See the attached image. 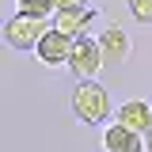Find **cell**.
I'll use <instances>...</instances> for the list:
<instances>
[{
  "label": "cell",
  "mask_w": 152,
  "mask_h": 152,
  "mask_svg": "<svg viewBox=\"0 0 152 152\" xmlns=\"http://www.w3.org/2000/svg\"><path fill=\"white\" fill-rule=\"evenodd\" d=\"M69 107H72V114L80 118V122H88V126H103V122L110 118V110H114L107 88L95 84V80H80V84H76Z\"/></svg>",
  "instance_id": "1"
},
{
  "label": "cell",
  "mask_w": 152,
  "mask_h": 152,
  "mask_svg": "<svg viewBox=\"0 0 152 152\" xmlns=\"http://www.w3.org/2000/svg\"><path fill=\"white\" fill-rule=\"evenodd\" d=\"M50 31H53V19L50 15H12L4 23V38L15 50H34Z\"/></svg>",
  "instance_id": "2"
},
{
  "label": "cell",
  "mask_w": 152,
  "mask_h": 152,
  "mask_svg": "<svg viewBox=\"0 0 152 152\" xmlns=\"http://www.w3.org/2000/svg\"><path fill=\"white\" fill-rule=\"evenodd\" d=\"M69 69L80 80H91L99 69H103V53H99V38L91 34H76L72 38V57H69Z\"/></svg>",
  "instance_id": "3"
},
{
  "label": "cell",
  "mask_w": 152,
  "mask_h": 152,
  "mask_svg": "<svg viewBox=\"0 0 152 152\" xmlns=\"http://www.w3.org/2000/svg\"><path fill=\"white\" fill-rule=\"evenodd\" d=\"M99 53H103V65L107 69H118V65H126L129 61V53H133V38H129V31L126 27H107L103 34H99Z\"/></svg>",
  "instance_id": "4"
},
{
  "label": "cell",
  "mask_w": 152,
  "mask_h": 152,
  "mask_svg": "<svg viewBox=\"0 0 152 152\" xmlns=\"http://www.w3.org/2000/svg\"><path fill=\"white\" fill-rule=\"evenodd\" d=\"M103 152H148L145 148V133L129 129L122 122H110L103 133Z\"/></svg>",
  "instance_id": "5"
},
{
  "label": "cell",
  "mask_w": 152,
  "mask_h": 152,
  "mask_svg": "<svg viewBox=\"0 0 152 152\" xmlns=\"http://www.w3.org/2000/svg\"><path fill=\"white\" fill-rule=\"evenodd\" d=\"M34 57L42 61V65H69V57H72V38L61 34V31L53 27V31L34 46Z\"/></svg>",
  "instance_id": "6"
},
{
  "label": "cell",
  "mask_w": 152,
  "mask_h": 152,
  "mask_svg": "<svg viewBox=\"0 0 152 152\" xmlns=\"http://www.w3.org/2000/svg\"><path fill=\"white\" fill-rule=\"evenodd\" d=\"M114 122H122V126H129V129L145 133L152 126V107L145 103V99H129V103L118 107V118H114Z\"/></svg>",
  "instance_id": "7"
},
{
  "label": "cell",
  "mask_w": 152,
  "mask_h": 152,
  "mask_svg": "<svg viewBox=\"0 0 152 152\" xmlns=\"http://www.w3.org/2000/svg\"><path fill=\"white\" fill-rule=\"evenodd\" d=\"M91 19H95L91 8H72V12H57V15H53V27L61 31V34L76 38V34H88V23H91Z\"/></svg>",
  "instance_id": "8"
},
{
  "label": "cell",
  "mask_w": 152,
  "mask_h": 152,
  "mask_svg": "<svg viewBox=\"0 0 152 152\" xmlns=\"http://www.w3.org/2000/svg\"><path fill=\"white\" fill-rule=\"evenodd\" d=\"M15 12L19 15H57V4L53 0H15Z\"/></svg>",
  "instance_id": "9"
},
{
  "label": "cell",
  "mask_w": 152,
  "mask_h": 152,
  "mask_svg": "<svg viewBox=\"0 0 152 152\" xmlns=\"http://www.w3.org/2000/svg\"><path fill=\"white\" fill-rule=\"evenodd\" d=\"M129 15L137 23H152V0H129Z\"/></svg>",
  "instance_id": "10"
},
{
  "label": "cell",
  "mask_w": 152,
  "mask_h": 152,
  "mask_svg": "<svg viewBox=\"0 0 152 152\" xmlns=\"http://www.w3.org/2000/svg\"><path fill=\"white\" fill-rule=\"evenodd\" d=\"M57 12H72V8H88V0H53Z\"/></svg>",
  "instance_id": "11"
},
{
  "label": "cell",
  "mask_w": 152,
  "mask_h": 152,
  "mask_svg": "<svg viewBox=\"0 0 152 152\" xmlns=\"http://www.w3.org/2000/svg\"><path fill=\"white\" fill-rule=\"evenodd\" d=\"M145 148L152 152V126H148V129H145Z\"/></svg>",
  "instance_id": "12"
}]
</instances>
